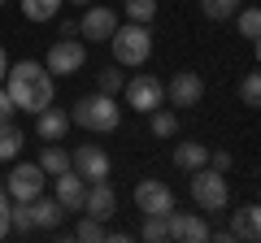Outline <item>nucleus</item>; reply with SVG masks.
Segmentation results:
<instances>
[{"label": "nucleus", "mask_w": 261, "mask_h": 243, "mask_svg": "<svg viewBox=\"0 0 261 243\" xmlns=\"http://www.w3.org/2000/svg\"><path fill=\"white\" fill-rule=\"evenodd\" d=\"M57 187V204L65 208V213H79L83 208V196H87V178H79L74 169H61V174L53 178Z\"/></svg>", "instance_id": "14"}, {"label": "nucleus", "mask_w": 261, "mask_h": 243, "mask_svg": "<svg viewBox=\"0 0 261 243\" xmlns=\"http://www.w3.org/2000/svg\"><path fill=\"white\" fill-rule=\"evenodd\" d=\"M122 96H126L130 113H152L157 104H166V83L157 74H135L122 83Z\"/></svg>", "instance_id": "6"}, {"label": "nucleus", "mask_w": 261, "mask_h": 243, "mask_svg": "<svg viewBox=\"0 0 261 243\" xmlns=\"http://www.w3.org/2000/svg\"><path fill=\"white\" fill-rule=\"evenodd\" d=\"M105 234H109V230H105V222H96V217H83V222H79V230H74V239H83V243H100L105 239Z\"/></svg>", "instance_id": "29"}, {"label": "nucleus", "mask_w": 261, "mask_h": 243, "mask_svg": "<svg viewBox=\"0 0 261 243\" xmlns=\"http://www.w3.org/2000/svg\"><path fill=\"white\" fill-rule=\"evenodd\" d=\"M240 100L248 104V109H257L261 104V74L252 70V74H244V83H240Z\"/></svg>", "instance_id": "28"}, {"label": "nucleus", "mask_w": 261, "mask_h": 243, "mask_svg": "<svg viewBox=\"0 0 261 243\" xmlns=\"http://www.w3.org/2000/svg\"><path fill=\"white\" fill-rule=\"evenodd\" d=\"M79 213L96 217V222H109V217L118 213V196H113L109 178H105V183H87V196H83V208H79Z\"/></svg>", "instance_id": "13"}, {"label": "nucleus", "mask_w": 261, "mask_h": 243, "mask_svg": "<svg viewBox=\"0 0 261 243\" xmlns=\"http://www.w3.org/2000/svg\"><path fill=\"white\" fill-rule=\"evenodd\" d=\"M122 13H126V22H144L148 26L157 18V0H122Z\"/></svg>", "instance_id": "25"}, {"label": "nucleus", "mask_w": 261, "mask_h": 243, "mask_svg": "<svg viewBox=\"0 0 261 243\" xmlns=\"http://www.w3.org/2000/svg\"><path fill=\"white\" fill-rule=\"evenodd\" d=\"M109 48H113V61H118L122 70L126 66L135 70V66H144L152 56V31L144 26V22H126V26L118 22V31L109 35Z\"/></svg>", "instance_id": "3"}, {"label": "nucleus", "mask_w": 261, "mask_h": 243, "mask_svg": "<svg viewBox=\"0 0 261 243\" xmlns=\"http://www.w3.org/2000/svg\"><path fill=\"white\" fill-rule=\"evenodd\" d=\"M226 234H231V239H244V243H257L261 239V208L257 204H244L240 213L231 217V230H226Z\"/></svg>", "instance_id": "17"}, {"label": "nucleus", "mask_w": 261, "mask_h": 243, "mask_svg": "<svg viewBox=\"0 0 261 243\" xmlns=\"http://www.w3.org/2000/svg\"><path fill=\"white\" fill-rule=\"evenodd\" d=\"M235 26H240V35L248 39V44H257V39H261V9H252V5L240 9V13H235Z\"/></svg>", "instance_id": "24"}, {"label": "nucleus", "mask_w": 261, "mask_h": 243, "mask_svg": "<svg viewBox=\"0 0 261 243\" xmlns=\"http://www.w3.org/2000/svg\"><path fill=\"white\" fill-rule=\"evenodd\" d=\"M0 5H5V0H0Z\"/></svg>", "instance_id": "36"}, {"label": "nucleus", "mask_w": 261, "mask_h": 243, "mask_svg": "<svg viewBox=\"0 0 261 243\" xmlns=\"http://www.w3.org/2000/svg\"><path fill=\"white\" fill-rule=\"evenodd\" d=\"M122 83H126V74H122L118 61H113V66H105V70H96V92H105V96H122Z\"/></svg>", "instance_id": "23"}, {"label": "nucleus", "mask_w": 261, "mask_h": 243, "mask_svg": "<svg viewBox=\"0 0 261 243\" xmlns=\"http://www.w3.org/2000/svg\"><path fill=\"white\" fill-rule=\"evenodd\" d=\"M231 165H235L231 152H209V169H218V174H231Z\"/></svg>", "instance_id": "31"}, {"label": "nucleus", "mask_w": 261, "mask_h": 243, "mask_svg": "<svg viewBox=\"0 0 261 243\" xmlns=\"http://www.w3.org/2000/svg\"><path fill=\"white\" fill-rule=\"evenodd\" d=\"M5 70H9V52L0 48V83H5Z\"/></svg>", "instance_id": "34"}, {"label": "nucleus", "mask_w": 261, "mask_h": 243, "mask_svg": "<svg viewBox=\"0 0 261 243\" xmlns=\"http://www.w3.org/2000/svg\"><path fill=\"white\" fill-rule=\"evenodd\" d=\"M13 113H18V109H13V100H9V92H5V83H0V122H9Z\"/></svg>", "instance_id": "33"}, {"label": "nucleus", "mask_w": 261, "mask_h": 243, "mask_svg": "<svg viewBox=\"0 0 261 243\" xmlns=\"http://www.w3.org/2000/svg\"><path fill=\"white\" fill-rule=\"evenodd\" d=\"M65 131H70V113H65V109L48 104V109H39V113H35V135H39L44 143H61V139H65Z\"/></svg>", "instance_id": "15"}, {"label": "nucleus", "mask_w": 261, "mask_h": 243, "mask_svg": "<svg viewBox=\"0 0 261 243\" xmlns=\"http://www.w3.org/2000/svg\"><path fill=\"white\" fill-rule=\"evenodd\" d=\"M22 148H27V135L13 122H0V161H18Z\"/></svg>", "instance_id": "19"}, {"label": "nucleus", "mask_w": 261, "mask_h": 243, "mask_svg": "<svg viewBox=\"0 0 261 243\" xmlns=\"http://www.w3.org/2000/svg\"><path fill=\"white\" fill-rule=\"evenodd\" d=\"M70 126H83V131H92V135H113L122 126L118 96L92 92V96H83V100H74V109H70Z\"/></svg>", "instance_id": "2"}, {"label": "nucleus", "mask_w": 261, "mask_h": 243, "mask_svg": "<svg viewBox=\"0 0 261 243\" xmlns=\"http://www.w3.org/2000/svg\"><path fill=\"white\" fill-rule=\"evenodd\" d=\"M13 230H18V234L35 230V226H31V204H27V200H13V204H9V234Z\"/></svg>", "instance_id": "27"}, {"label": "nucleus", "mask_w": 261, "mask_h": 243, "mask_svg": "<svg viewBox=\"0 0 261 243\" xmlns=\"http://www.w3.org/2000/svg\"><path fill=\"white\" fill-rule=\"evenodd\" d=\"M5 92H9L13 109L31 113L35 117L39 109H48L57 96V78L44 70V61H18V66L5 70Z\"/></svg>", "instance_id": "1"}, {"label": "nucleus", "mask_w": 261, "mask_h": 243, "mask_svg": "<svg viewBox=\"0 0 261 243\" xmlns=\"http://www.w3.org/2000/svg\"><path fill=\"white\" fill-rule=\"evenodd\" d=\"M148 126H152V135H157V139H174V135H178V117H174L170 109H161V104L148 113Z\"/></svg>", "instance_id": "22"}, {"label": "nucleus", "mask_w": 261, "mask_h": 243, "mask_svg": "<svg viewBox=\"0 0 261 243\" xmlns=\"http://www.w3.org/2000/svg\"><path fill=\"white\" fill-rule=\"evenodd\" d=\"M9 204H13V200H9V191L0 187V239L9 234Z\"/></svg>", "instance_id": "32"}, {"label": "nucleus", "mask_w": 261, "mask_h": 243, "mask_svg": "<svg viewBox=\"0 0 261 243\" xmlns=\"http://www.w3.org/2000/svg\"><path fill=\"white\" fill-rule=\"evenodd\" d=\"M174 165L183 169V174H196L200 165H209V148L200 139H187V143H178L174 148Z\"/></svg>", "instance_id": "18"}, {"label": "nucleus", "mask_w": 261, "mask_h": 243, "mask_svg": "<svg viewBox=\"0 0 261 243\" xmlns=\"http://www.w3.org/2000/svg\"><path fill=\"white\" fill-rule=\"evenodd\" d=\"M118 31V13L109 5H87L83 18H79V39H96V44H109V35Z\"/></svg>", "instance_id": "11"}, {"label": "nucleus", "mask_w": 261, "mask_h": 243, "mask_svg": "<svg viewBox=\"0 0 261 243\" xmlns=\"http://www.w3.org/2000/svg\"><path fill=\"white\" fill-rule=\"evenodd\" d=\"M39 169H44L48 178H57L61 169H70V152H65L61 143H44V152H39Z\"/></svg>", "instance_id": "20"}, {"label": "nucleus", "mask_w": 261, "mask_h": 243, "mask_svg": "<svg viewBox=\"0 0 261 243\" xmlns=\"http://www.w3.org/2000/svg\"><path fill=\"white\" fill-rule=\"evenodd\" d=\"M31 204V226L35 230H57L61 226V217H65V208L57 204V196L48 200V196H35V200H27Z\"/></svg>", "instance_id": "16"}, {"label": "nucleus", "mask_w": 261, "mask_h": 243, "mask_svg": "<svg viewBox=\"0 0 261 243\" xmlns=\"http://www.w3.org/2000/svg\"><path fill=\"white\" fill-rule=\"evenodd\" d=\"M70 169H74L79 178H87V183H105L109 169H113V161H109V152L96 148V143H79V148L70 152Z\"/></svg>", "instance_id": "8"}, {"label": "nucleus", "mask_w": 261, "mask_h": 243, "mask_svg": "<svg viewBox=\"0 0 261 243\" xmlns=\"http://www.w3.org/2000/svg\"><path fill=\"white\" fill-rule=\"evenodd\" d=\"M61 5L65 0H22V13H27V22H53Z\"/></svg>", "instance_id": "21"}, {"label": "nucleus", "mask_w": 261, "mask_h": 243, "mask_svg": "<svg viewBox=\"0 0 261 243\" xmlns=\"http://www.w3.org/2000/svg\"><path fill=\"white\" fill-rule=\"evenodd\" d=\"M166 230H170V239H178V243H205L209 239L205 213H178V208H170L166 213Z\"/></svg>", "instance_id": "12"}, {"label": "nucleus", "mask_w": 261, "mask_h": 243, "mask_svg": "<svg viewBox=\"0 0 261 243\" xmlns=\"http://www.w3.org/2000/svg\"><path fill=\"white\" fill-rule=\"evenodd\" d=\"M65 5H83V9H87V5H92V0H65Z\"/></svg>", "instance_id": "35"}, {"label": "nucleus", "mask_w": 261, "mask_h": 243, "mask_svg": "<svg viewBox=\"0 0 261 243\" xmlns=\"http://www.w3.org/2000/svg\"><path fill=\"white\" fill-rule=\"evenodd\" d=\"M135 208L144 217H166L174 208V191L161 178H144V183H135Z\"/></svg>", "instance_id": "9"}, {"label": "nucleus", "mask_w": 261, "mask_h": 243, "mask_svg": "<svg viewBox=\"0 0 261 243\" xmlns=\"http://www.w3.org/2000/svg\"><path fill=\"white\" fill-rule=\"evenodd\" d=\"M200 13L214 18V22H226V18L240 13V0H200Z\"/></svg>", "instance_id": "26"}, {"label": "nucleus", "mask_w": 261, "mask_h": 243, "mask_svg": "<svg viewBox=\"0 0 261 243\" xmlns=\"http://www.w3.org/2000/svg\"><path fill=\"white\" fill-rule=\"evenodd\" d=\"M144 239L148 243H161V239H170V230H166V217H144Z\"/></svg>", "instance_id": "30"}, {"label": "nucleus", "mask_w": 261, "mask_h": 243, "mask_svg": "<svg viewBox=\"0 0 261 243\" xmlns=\"http://www.w3.org/2000/svg\"><path fill=\"white\" fill-rule=\"evenodd\" d=\"M192 200H196L200 213H222V208L231 204V183H226V174L200 165L192 174Z\"/></svg>", "instance_id": "4"}, {"label": "nucleus", "mask_w": 261, "mask_h": 243, "mask_svg": "<svg viewBox=\"0 0 261 243\" xmlns=\"http://www.w3.org/2000/svg\"><path fill=\"white\" fill-rule=\"evenodd\" d=\"M200 96H205V78L196 74V70H178V74L166 83V100L174 104V109H196Z\"/></svg>", "instance_id": "10"}, {"label": "nucleus", "mask_w": 261, "mask_h": 243, "mask_svg": "<svg viewBox=\"0 0 261 243\" xmlns=\"http://www.w3.org/2000/svg\"><path fill=\"white\" fill-rule=\"evenodd\" d=\"M83 66H87V39H79V35L57 39V44L48 48V56H44V70L53 78H70V74H79Z\"/></svg>", "instance_id": "5"}, {"label": "nucleus", "mask_w": 261, "mask_h": 243, "mask_svg": "<svg viewBox=\"0 0 261 243\" xmlns=\"http://www.w3.org/2000/svg\"><path fill=\"white\" fill-rule=\"evenodd\" d=\"M44 183H48V174L39 169V161H18L9 169V178H5V191H9V200H35V196H44Z\"/></svg>", "instance_id": "7"}]
</instances>
